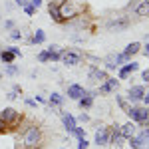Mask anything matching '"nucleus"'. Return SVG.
<instances>
[{
    "mask_svg": "<svg viewBox=\"0 0 149 149\" xmlns=\"http://www.w3.org/2000/svg\"><path fill=\"white\" fill-rule=\"evenodd\" d=\"M30 4H32L34 8H40V6H42V0H30Z\"/></svg>",
    "mask_w": 149,
    "mask_h": 149,
    "instance_id": "32",
    "label": "nucleus"
},
{
    "mask_svg": "<svg viewBox=\"0 0 149 149\" xmlns=\"http://www.w3.org/2000/svg\"><path fill=\"white\" fill-rule=\"evenodd\" d=\"M26 105H30V107H34V105H36V102H34V100H26Z\"/></svg>",
    "mask_w": 149,
    "mask_h": 149,
    "instance_id": "36",
    "label": "nucleus"
},
{
    "mask_svg": "<svg viewBox=\"0 0 149 149\" xmlns=\"http://www.w3.org/2000/svg\"><path fill=\"white\" fill-rule=\"evenodd\" d=\"M10 38H12V40H20V38H22V32H20V30H16V28H12Z\"/></svg>",
    "mask_w": 149,
    "mask_h": 149,
    "instance_id": "28",
    "label": "nucleus"
},
{
    "mask_svg": "<svg viewBox=\"0 0 149 149\" xmlns=\"http://www.w3.org/2000/svg\"><path fill=\"white\" fill-rule=\"evenodd\" d=\"M88 147H90V143L86 141V137H81L80 141H78V149H88Z\"/></svg>",
    "mask_w": 149,
    "mask_h": 149,
    "instance_id": "29",
    "label": "nucleus"
},
{
    "mask_svg": "<svg viewBox=\"0 0 149 149\" xmlns=\"http://www.w3.org/2000/svg\"><path fill=\"white\" fill-rule=\"evenodd\" d=\"M145 125H147V127H149V115H147V119H145Z\"/></svg>",
    "mask_w": 149,
    "mask_h": 149,
    "instance_id": "41",
    "label": "nucleus"
},
{
    "mask_svg": "<svg viewBox=\"0 0 149 149\" xmlns=\"http://www.w3.org/2000/svg\"><path fill=\"white\" fill-rule=\"evenodd\" d=\"M48 103H50V105H56V107H60V105L64 103V95H62V93H58V92H54L52 95H50Z\"/></svg>",
    "mask_w": 149,
    "mask_h": 149,
    "instance_id": "21",
    "label": "nucleus"
},
{
    "mask_svg": "<svg viewBox=\"0 0 149 149\" xmlns=\"http://www.w3.org/2000/svg\"><path fill=\"white\" fill-rule=\"evenodd\" d=\"M4 72H6L8 76H16V74H18V68H16L14 64H6V70H4Z\"/></svg>",
    "mask_w": 149,
    "mask_h": 149,
    "instance_id": "23",
    "label": "nucleus"
},
{
    "mask_svg": "<svg viewBox=\"0 0 149 149\" xmlns=\"http://www.w3.org/2000/svg\"><path fill=\"white\" fill-rule=\"evenodd\" d=\"M84 93H86V90H84V86H80V84H72L68 88V97H72V100H80Z\"/></svg>",
    "mask_w": 149,
    "mask_h": 149,
    "instance_id": "11",
    "label": "nucleus"
},
{
    "mask_svg": "<svg viewBox=\"0 0 149 149\" xmlns=\"http://www.w3.org/2000/svg\"><path fill=\"white\" fill-rule=\"evenodd\" d=\"M0 52H2V48H0Z\"/></svg>",
    "mask_w": 149,
    "mask_h": 149,
    "instance_id": "43",
    "label": "nucleus"
},
{
    "mask_svg": "<svg viewBox=\"0 0 149 149\" xmlns=\"http://www.w3.org/2000/svg\"><path fill=\"white\" fill-rule=\"evenodd\" d=\"M135 141H137L139 149H149V127H143L137 135H133Z\"/></svg>",
    "mask_w": 149,
    "mask_h": 149,
    "instance_id": "8",
    "label": "nucleus"
},
{
    "mask_svg": "<svg viewBox=\"0 0 149 149\" xmlns=\"http://www.w3.org/2000/svg\"><path fill=\"white\" fill-rule=\"evenodd\" d=\"M48 56H50V62H60V56H62L60 46H50L48 48Z\"/></svg>",
    "mask_w": 149,
    "mask_h": 149,
    "instance_id": "18",
    "label": "nucleus"
},
{
    "mask_svg": "<svg viewBox=\"0 0 149 149\" xmlns=\"http://www.w3.org/2000/svg\"><path fill=\"white\" fill-rule=\"evenodd\" d=\"M16 4L18 6H24V4H28V0H16Z\"/></svg>",
    "mask_w": 149,
    "mask_h": 149,
    "instance_id": "37",
    "label": "nucleus"
},
{
    "mask_svg": "<svg viewBox=\"0 0 149 149\" xmlns=\"http://www.w3.org/2000/svg\"><path fill=\"white\" fill-rule=\"evenodd\" d=\"M143 95H145V88L143 86H131L129 92H127V100L131 103H137V102H143Z\"/></svg>",
    "mask_w": 149,
    "mask_h": 149,
    "instance_id": "5",
    "label": "nucleus"
},
{
    "mask_svg": "<svg viewBox=\"0 0 149 149\" xmlns=\"http://www.w3.org/2000/svg\"><path fill=\"white\" fill-rule=\"evenodd\" d=\"M44 40H46V34H44V30H36L34 36L30 38V42H32V44H42Z\"/></svg>",
    "mask_w": 149,
    "mask_h": 149,
    "instance_id": "22",
    "label": "nucleus"
},
{
    "mask_svg": "<svg viewBox=\"0 0 149 149\" xmlns=\"http://www.w3.org/2000/svg\"><path fill=\"white\" fill-rule=\"evenodd\" d=\"M135 14L137 16H149V0H141V4L135 8Z\"/></svg>",
    "mask_w": 149,
    "mask_h": 149,
    "instance_id": "20",
    "label": "nucleus"
},
{
    "mask_svg": "<svg viewBox=\"0 0 149 149\" xmlns=\"http://www.w3.org/2000/svg\"><path fill=\"white\" fill-rule=\"evenodd\" d=\"M50 16L56 20V22H64V18H62V12H60V4H54V2H50Z\"/></svg>",
    "mask_w": 149,
    "mask_h": 149,
    "instance_id": "16",
    "label": "nucleus"
},
{
    "mask_svg": "<svg viewBox=\"0 0 149 149\" xmlns=\"http://www.w3.org/2000/svg\"><path fill=\"white\" fill-rule=\"evenodd\" d=\"M93 97H95V93H84L80 100H78L80 102V107L81 109H90L93 105Z\"/></svg>",
    "mask_w": 149,
    "mask_h": 149,
    "instance_id": "14",
    "label": "nucleus"
},
{
    "mask_svg": "<svg viewBox=\"0 0 149 149\" xmlns=\"http://www.w3.org/2000/svg\"><path fill=\"white\" fill-rule=\"evenodd\" d=\"M119 135H121L123 139L133 137V135H135V123L129 121V123H125V125H121V127H119Z\"/></svg>",
    "mask_w": 149,
    "mask_h": 149,
    "instance_id": "13",
    "label": "nucleus"
},
{
    "mask_svg": "<svg viewBox=\"0 0 149 149\" xmlns=\"http://www.w3.org/2000/svg\"><path fill=\"white\" fill-rule=\"evenodd\" d=\"M0 117H2V121L8 125V123H16L18 121V111L14 109V107H4L2 111H0Z\"/></svg>",
    "mask_w": 149,
    "mask_h": 149,
    "instance_id": "7",
    "label": "nucleus"
},
{
    "mask_svg": "<svg viewBox=\"0 0 149 149\" xmlns=\"http://www.w3.org/2000/svg\"><path fill=\"white\" fill-rule=\"evenodd\" d=\"M8 50H10V52H12V54H14V56H16V58H22V52H20V50H18V48H8Z\"/></svg>",
    "mask_w": 149,
    "mask_h": 149,
    "instance_id": "30",
    "label": "nucleus"
},
{
    "mask_svg": "<svg viewBox=\"0 0 149 149\" xmlns=\"http://www.w3.org/2000/svg\"><path fill=\"white\" fill-rule=\"evenodd\" d=\"M4 26H6V28H10V30H12V28H14V22H12V20H6V22H4Z\"/></svg>",
    "mask_w": 149,
    "mask_h": 149,
    "instance_id": "34",
    "label": "nucleus"
},
{
    "mask_svg": "<svg viewBox=\"0 0 149 149\" xmlns=\"http://www.w3.org/2000/svg\"><path fill=\"white\" fill-rule=\"evenodd\" d=\"M141 80L149 81V70H143V72H141Z\"/></svg>",
    "mask_w": 149,
    "mask_h": 149,
    "instance_id": "31",
    "label": "nucleus"
},
{
    "mask_svg": "<svg viewBox=\"0 0 149 149\" xmlns=\"http://www.w3.org/2000/svg\"><path fill=\"white\" fill-rule=\"evenodd\" d=\"M143 54H145V56H147V58H149V42H147V46L143 48Z\"/></svg>",
    "mask_w": 149,
    "mask_h": 149,
    "instance_id": "38",
    "label": "nucleus"
},
{
    "mask_svg": "<svg viewBox=\"0 0 149 149\" xmlns=\"http://www.w3.org/2000/svg\"><path fill=\"white\" fill-rule=\"evenodd\" d=\"M52 2H54V4H62L64 0H52Z\"/></svg>",
    "mask_w": 149,
    "mask_h": 149,
    "instance_id": "40",
    "label": "nucleus"
},
{
    "mask_svg": "<svg viewBox=\"0 0 149 149\" xmlns=\"http://www.w3.org/2000/svg\"><path fill=\"white\" fill-rule=\"evenodd\" d=\"M88 80L92 81V84H103V81L107 80V74L100 68H90L88 72Z\"/></svg>",
    "mask_w": 149,
    "mask_h": 149,
    "instance_id": "6",
    "label": "nucleus"
},
{
    "mask_svg": "<svg viewBox=\"0 0 149 149\" xmlns=\"http://www.w3.org/2000/svg\"><path fill=\"white\" fill-rule=\"evenodd\" d=\"M4 129H6V123H4V121H2V117H0V133H2Z\"/></svg>",
    "mask_w": 149,
    "mask_h": 149,
    "instance_id": "35",
    "label": "nucleus"
},
{
    "mask_svg": "<svg viewBox=\"0 0 149 149\" xmlns=\"http://www.w3.org/2000/svg\"><path fill=\"white\" fill-rule=\"evenodd\" d=\"M22 8H24V12H26V14H28V16H34L36 8H34V6H32V4H24Z\"/></svg>",
    "mask_w": 149,
    "mask_h": 149,
    "instance_id": "25",
    "label": "nucleus"
},
{
    "mask_svg": "<svg viewBox=\"0 0 149 149\" xmlns=\"http://www.w3.org/2000/svg\"><path fill=\"white\" fill-rule=\"evenodd\" d=\"M119 86V80H115V78H107V80L100 84V93H111Z\"/></svg>",
    "mask_w": 149,
    "mask_h": 149,
    "instance_id": "10",
    "label": "nucleus"
},
{
    "mask_svg": "<svg viewBox=\"0 0 149 149\" xmlns=\"http://www.w3.org/2000/svg\"><path fill=\"white\" fill-rule=\"evenodd\" d=\"M80 121H84V123H86V121H90V115H88V113H81L80 115Z\"/></svg>",
    "mask_w": 149,
    "mask_h": 149,
    "instance_id": "33",
    "label": "nucleus"
},
{
    "mask_svg": "<svg viewBox=\"0 0 149 149\" xmlns=\"http://www.w3.org/2000/svg\"><path fill=\"white\" fill-rule=\"evenodd\" d=\"M38 60H40V62H50V56H48V50H44V52H40V54H38Z\"/></svg>",
    "mask_w": 149,
    "mask_h": 149,
    "instance_id": "27",
    "label": "nucleus"
},
{
    "mask_svg": "<svg viewBox=\"0 0 149 149\" xmlns=\"http://www.w3.org/2000/svg\"><path fill=\"white\" fill-rule=\"evenodd\" d=\"M115 102H117V105H119L123 111H127V102L123 100V97H121V95H115Z\"/></svg>",
    "mask_w": 149,
    "mask_h": 149,
    "instance_id": "24",
    "label": "nucleus"
},
{
    "mask_svg": "<svg viewBox=\"0 0 149 149\" xmlns=\"http://www.w3.org/2000/svg\"><path fill=\"white\" fill-rule=\"evenodd\" d=\"M81 52L80 50H64L62 52V56H60V60H62V64H66V66H76V64H80L81 62Z\"/></svg>",
    "mask_w": 149,
    "mask_h": 149,
    "instance_id": "4",
    "label": "nucleus"
},
{
    "mask_svg": "<svg viewBox=\"0 0 149 149\" xmlns=\"http://www.w3.org/2000/svg\"><path fill=\"white\" fill-rule=\"evenodd\" d=\"M143 102H145V103H147V105H149V92L145 93V95H143Z\"/></svg>",
    "mask_w": 149,
    "mask_h": 149,
    "instance_id": "39",
    "label": "nucleus"
},
{
    "mask_svg": "<svg viewBox=\"0 0 149 149\" xmlns=\"http://www.w3.org/2000/svg\"><path fill=\"white\" fill-rule=\"evenodd\" d=\"M0 80H2V74H0Z\"/></svg>",
    "mask_w": 149,
    "mask_h": 149,
    "instance_id": "42",
    "label": "nucleus"
},
{
    "mask_svg": "<svg viewBox=\"0 0 149 149\" xmlns=\"http://www.w3.org/2000/svg\"><path fill=\"white\" fill-rule=\"evenodd\" d=\"M95 143H97V145H107V143H109V129L105 125H102L95 131Z\"/></svg>",
    "mask_w": 149,
    "mask_h": 149,
    "instance_id": "9",
    "label": "nucleus"
},
{
    "mask_svg": "<svg viewBox=\"0 0 149 149\" xmlns=\"http://www.w3.org/2000/svg\"><path fill=\"white\" fill-rule=\"evenodd\" d=\"M72 133H74L76 137H80V139H81V137H86V131H84V127H76Z\"/></svg>",
    "mask_w": 149,
    "mask_h": 149,
    "instance_id": "26",
    "label": "nucleus"
},
{
    "mask_svg": "<svg viewBox=\"0 0 149 149\" xmlns=\"http://www.w3.org/2000/svg\"><path fill=\"white\" fill-rule=\"evenodd\" d=\"M139 50H141V44H139V42H131V44L123 50V56H125V58H131L133 54H137Z\"/></svg>",
    "mask_w": 149,
    "mask_h": 149,
    "instance_id": "17",
    "label": "nucleus"
},
{
    "mask_svg": "<svg viewBox=\"0 0 149 149\" xmlns=\"http://www.w3.org/2000/svg\"><path fill=\"white\" fill-rule=\"evenodd\" d=\"M125 113L129 115V119L133 123H145V119H147V115H149V109L147 107H139V105H131V107H127Z\"/></svg>",
    "mask_w": 149,
    "mask_h": 149,
    "instance_id": "2",
    "label": "nucleus"
},
{
    "mask_svg": "<svg viewBox=\"0 0 149 149\" xmlns=\"http://www.w3.org/2000/svg\"><path fill=\"white\" fill-rule=\"evenodd\" d=\"M62 121H64V127L68 129L70 133L78 127V125H76V117H74L72 113H64V115H62Z\"/></svg>",
    "mask_w": 149,
    "mask_h": 149,
    "instance_id": "15",
    "label": "nucleus"
},
{
    "mask_svg": "<svg viewBox=\"0 0 149 149\" xmlns=\"http://www.w3.org/2000/svg\"><path fill=\"white\" fill-rule=\"evenodd\" d=\"M14 54H12L8 48H2V52H0V60H2V64H12L14 62Z\"/></svg>",
    "mask_w": 149,
    "mask_h": 149,
    "instance_id": "19",
    "label": "nucleus"
},
{
    "mask_svg": "<svg viewBox=\"0 0 149 149\" xmlns=\"http://www.w3.org/2000/svg\"><path fill=\"white\" fill-rule=\"evenodd\" d=\"M131 24V20L127 18V16H115V18H111V20H107V30L109 32H119V30H125L127 26Z\"/></svg>",
    "mask_w": 149,
    "mask_h": 149,
    "instance_id": "3",
    "label": "nucleus"
},
{
    "mask_svg": "<svg viewBox=\"0 0 149 149\" xmlns=\"http://www.w3.org/2000/svg\"><path fill=\"white\" fill-rule=\"evenodd\" d=\"M137 68H139V64H137V62H127L125 66L119 70V80H125L127 76H129V74H133V72H135Z\"/></svg>",
    "mask_w": 149,
    "mask_h": 149,
    "instance_id": "12",
    "label": "nucleus"
},
{
    "mask_svg": "<svg viewBox=\"0 0 149 149\" xmlns=\"http://www.w3.org/2000/svg\"><path fill=\"white\" fill-rule=\"evenodd\" d=\"M42 143V131L38 125H26L22 131V145L28 149H36Z\"/></svg>",
    "mask_w": 149,
    "mask_h": 149,
    "instance_id": "1",
    "label": "nucleus"
}]
</instances>
